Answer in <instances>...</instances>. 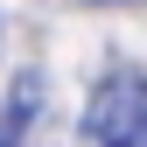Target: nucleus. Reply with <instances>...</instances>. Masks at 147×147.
<instances>
[{"mask_svg": "<svg viewBox=\"0 0 147 147\" xmlns=\"http://www.w3.org/2000/svg\"><path fill=\"white\" fill-rule=\"evenodd\" d=\"M0 147H21V140H14V133H0Z\"/></svg>", "mask_w": 147, "mask_h": 147, "instance_id": "f03ea898", "label": "nucleus"}, {"mask_svg": "<svg viewBox=\"0 0 147 147\" xmlns=\"http://www.w3.org/2000/svg\"><path fill=\"white\" fill-rule=\"evenodd\" d=\"M91 147H147V77L140 70H112L84 105Z\"/></svg>", "mask_w": 147, "mask_h": 147, "instance_id": "f257e3e1", "label": "nucleus"}]
</instances>
